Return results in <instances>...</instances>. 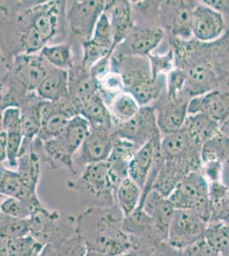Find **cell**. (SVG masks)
Masks as SVG:
<instances>
[{
	"instance_id": "obj_4",
	"label": "cell",
	"mask_w": 229,
	"mask_h": 256,
	"mask_svg": "<svg viewBox=\"0 0 229 256\" xmlns=\"http://www.w3.org/2000/svg\"><path fill=\"white\" fill-rule=\"evenodd\" d=\"M90 128L87 119L76 114L60 136L41 143L42 150L53 168L66 169L76 174L75 156L81 150Z\"/></svg>"
},
{
	"instance_id": "obj_37",
	"label": "cell",
	"mask_w": 229,
	"mask_h": 256,
	"mask_svg": "<svg viewBox=\"0 0 229 256\" xmlns=\"http://www.w3.org/2000/svg\"><path fill=\"white\" fill-rule=\"evenodd\" d=\"M21 26L20 44L25 54H36L47 46V41L34 26L19 20Z\"/></svg>"
},
{
	"instance_id": "obj_9",
	"label": "cell",
	"mask_w": 229,
	"mask_h": 256,
	"mask_svg": "<svg viewBox=\"0 0 229 256\" xmlns=\"http://www.w3.org/2000/svg\"><path fill=\"white\" fill-rule=\"evenodd\" d=\"M115 134L138 148L145 146L154 138L162 136L157 124L156 108L151 105L141 107L135 116L127 122L116 126Z\"/></svg>"
},
{
	"instance_id": "obj_36",
	"label": "cell",
	"mask_w": 229,
	"mask_h": 256,
	"mask_svg": "<svg viewBox=\"0 0 229 256\" xmlns=\"http://www.w3.org/2000/svg\"><path fill=\"white\" fill-rule=\"evenodd\" d=\"M0 192L1 195L7 198L22 199L24 196V184L18 171L6 168L1 166L0 168Z\"/></svg>"
},
{
	"instance_id": "obj_23",
	"label": "cell",
	"mask_w": 229,
	"mask_h": 256,
	"mask_svg": "<svg viewBox=\"0 0 229 256\" xmlns=\"http://www.w3.org/2000/svg\"><path fill=\"white\" fill-rule=\"evenodd\" d=\"M69 90L70 101L76 113L82 102L99 92L98 82L93 78L90 70H86L81 64L77 67L75 65L69 71Z\"/></svg>"
},
{
	"instance_id": "obj_51",
	"label": "cell",
	"mask_w": 229,
	"mask_h": 256,
	"mask_svg": "<svg viewBox=\"0 0 229 256\" xmlns=\"http://www.w3.org/2000/svg\"><path fill=\"white\" fill-rule=\"evenodd\" d=\"M220 132H221L225 136L229 138V119L226 120V122L224 123L223 125L220 126Z\"/></svg>"
},
{
	"instance_id": "obj_41",
	"label": "cell",
	"mask_w": 229,
	"mask_h": 256,
	"mask_svg": "<svg viewBox=\"0 0 229 256\" xmlns=\"http://www.w3.org/2000/svg\"><path fill=\"white\" fill-rule=\"evenodd\" d=\"M81 46H82L83 56H82L81 65L86 70H90L101 59L113 54L107 50L104 49L95 43H93L91 40L82 42Z\"/></svg>"
},
{
	"instance_id": "obj_40",
	"label": "cell",
	"mask_w": 229,
	"mask_h": 256,
	"mask_svg": "<svg viewBox=\"0 0 229 256\" xmlns=\"http://www.w3.org/2000/svg\"><path fill=\"white\" fill-rule=\"evenodd\" d=\"M1 212L6 216L18 218H29L34 208L27 202L15 198H7L0 205Z\"/></svg>"
},
{
	"instance_id": "obj_14",
	"label": "cell",
	"mask_w": 229,
	"mask_h": 256,
	"mask_svg": "<svg viewBox=\"0 0 229 256\" xmlns=\"http://www.w3.org/2000/svg\"><path fill=\"white\" fill-rule=\"evenodd\" d=\"M53 66L41 54L18 56L13 64V78L27 92H35Z\"/></svg>"
},
{
	"instance_id": "obj_25",
	"label": "cell",
	"mask_w": 229,
	"mask_h": 256,
	"mask_svg": "<svg viewBox=\"0 0 229 256\" xmlns=\"http://www.w3.org/2000/svg\"><path fill=\"white\" fill-rule=\"evenodd\" d=\"M35 94L44 101L49 102H58L69 98V71L52 67L35 90Z\"/></svg>"
},
{
	"instance_id": "obj_47",
	"label": "cell",
	"mask_w": 229,
	"mask_h": 256,
	"mask_svg": "<svg viewBox=\"0 0 229 256\" xmlns=\"http://www.w3.org/2000/svg\"><path fill=\"white\" fill-rule=\"evenodd\" d=\"M7 148H8V134L1 130L0 132V160L1 162L7 160Z\"/></svg>"
},
{
	"instance_id": "obj_30",
	"label": "cell",
	"mask_w": 229,
	"mask_h": 256,
	"mask_svg": "<svg viewBox=\"0 0 229 256\" xmlns=\"http://www.w3.org/2000/svg\"><path fill=\"white\" fill-rule=\"evenodd\" d=\"M30 99L29 98L28 101L24 104V108L21 110L24 140L29 142H31L35 138H37L41 126L42 99Z\"/></svg>"
},
{
	"instance_id": "obj_44",
	"label": "cell",
	"mask_w": 229,
	"mask_h": 256,
	"mask_svg": "<svg viewBox=\"0 0 229 256\" xmlns=\"http://www.w3.org/2000/svg\"><path fill=\"white\" fill-rule=\"evenodd\" d=\"M1 130H23L22 110L19 106H7L1 114Z\"/></svg>"
},
{
	"instance_id": "obj_29",
	"label": "cell",
	"mask_w": 229,
	"mask_h": 256,
	"mask_svg": "<svg viewBox=\"0 0 229 256\" xmlns=\"http://www.w3.org/2000/svg\"><path fill=\"white\" fill-rule=\"evenodd\" d=\"M107 106L112 117L114 128L128 122L136 116L141 108L134 96L126 92L115 96Z\"/></svg>"
},
{
	"instance_id": "obj_33",
	"label": "cell",
	"mask_w": 229,
	"mask_h": 256,
	"mask_svg": "<svg viewBox=\"0 0 229 256\" xmlns=\"http://www.w3.org/2000/svg\"><path fill=\"white\" fill-rule=\"evenodd\" d=\"M1 238L6 240L21 238L31 235L29 218H18L0 214Z\"/></svg>"
},
{
	"instance_id": "obj_19",
	"label": "cell",
	"mask_w": 229,
	"mask_h": 256,
	"mask_svg": "<svg viewBox=\"0 0 229 256\" xmlns=\"http://www.w3.org/2000/svg\"><path fill=\"white\" fill-rule=\"evenodd\" d=\"M203 114L221 126L229 119V92L209 90L189 101L188 114Z\"/></svg>"
},
{
	"instance_id": "obj_10",
	"label": "cell",
	"mask_w": 229,
	"mask_h": 256,
	"mask_svg": "<svg viewBox=\"0 0 229 256\" xmlns=\"http://www.w3.org/2000/svg\"><path fill=\"white\" fill-rule=\"evenodd\" d=\"M76 108L69 98L58 102H41V126L36 140L41 143L60 136L67 128L70 120L76 116Z\"/></svg>"
},
{
	"instance_id": "obj_7",
	"label": "cell",
	"mask_w": 229,
	"mask_h": 256,
	"mask_svg": "<svg viewBox=\"0 0 229 256\" xmlns=\"http://www.w3.org/2000/svg\"><path fill=\"white\" fill-rule=\"evenodd\" d=\"M207 224L208 222L194 211L175 210L166 242L183 250L204 238Z\"/></svg>"
},
{
	"instance_id": "obj_17",
	"label": "cell",
	"mask_w": 229,
	"mask_h": 256,
	"mask_svg": "<svg viewBox=\"0 0 229 256\" xmlns=\"http://www.w3.org/2000/svg\"><path fill=\"white\" fill-rule=\"evenodd\" d=\"M115 137V129L91 126L81 146V162L86 166L92 163L106 162L113 150Z\"/></svg>"
},
{
	"instance_id": "obj_12",
	"label": "cell",
	"mask_w": 229,
	"mask_h": 256,
	"mask_svg": "<svg viewBox=\"0 0 229 256\" xmlns=\"http://www.w3.org/2000/svg\"><path fill=\"white\" fill-rule=\"evenodd\" d=\"M196 4L191 1L160 2L158 19L164 30L174 38L188 40L191 38V16Z\"/></svg>"
},
{
	"instance_id": "obj_26",
	"label": "cell",
	"mask_w": 229,
	"mask_h": 256,
	"mask_svg": "<svg viewBox=\"0 0 229 256\" xmlns=\"http://www.w3.org/2000/svg\"><path fill=\"white\" fill-rule=\"evenodd\" d=\"M77 114L87 119L91 126L115 129L110 110L99 92L81 104Z\"/></svg>"
},
{
	"instance_id": "obj_52",
	"label": "cell",
	"mask_w": 229,
	"mask_h": 256,
	"mask_svg": "<svg viewBox=\"0 0 229 256\" xmlns=\"http://www.w3.org/2000/svg\"><path fill=\"white\" fill-rule=\"evenodd\" d=\"M220 256H229V250L225 251L223 253L220 254Z\"/></svg>"
},
{
	"instance_id": "obj_34",
	"label": "cell",
	"mask_w": 229,
	"mask_h": 256,
	"mask_svg": "<svg viewBox=\"0 0 229 256\" xmlns=\"http://www.w3.org/2000/svg\"><path fill=\"white\" fill-rule=\"evenodd\" d=\"M204 238L218 253L228 250L229 224L222 222H209L207 224Z\"/></svg>"
},
{
	"instance_id": "obj_49",
	"label": "cell",
	"mask_w": 229,
	"mask_h": 256,
	"mask_svg": "<svg viewBox=\"0 0 229 256\" xmlns=\"http://www.w3.org/2000/svg\"><path fill=\"white\" fill-rule=\"evenodd\" d=\"M216 222H222L229 224V206L220 214Z\"/></svg>"
},
{
	"instance_id": "obj_28",
	"label": "cell",
	"mask_w": 229,
	"mask_h": 256,
	"mask_svg": "<svg viewBox=\"0 0 229 256\" xmlns=\"http://www.w3.org/2000/svg\"><path fill=\"white\" fill-rule=\"evenodd\" d=\"M142 198V190L130 178H125L116 192V204L124 217L130 216L139 208Z\"/></svg>"
},
{
	"instance_id": "obj_35",
	"label": "cell",
	"mask_w": 229,
	"mask_h": 256,
	"mask_svg": "<svg viewBox=\"0 0 229 256\" xmlns=\"http://www.w3.org/2000/svg\"><path fill=\"white\" fill-rule=\"evenodd\" d=\"M209 184V204L211 210L209 222H216L220 214L229 206V184L222 183L221 180Z\"/></svg>"
},
{
	"instance_id": "obj_6",
	"label": "cell",
	"mask_w": 229,
	"mask_h": 256,
	"mask_svg": "<svg viewBox=\"0 0 229 256\" xmlns=\"http://www.w3.org/2000/svg\"><path fill=\"white\" fill-rule=\"evenodd\" d=\"M209 192V181L201 171H194L183 178L168 198L175 210L194 211L209 222L211 218Z\"/></svg>"
},
{
	"instance_id": "obj_31",
	"label": "cell",
	"mask_w": 229,
	"mask_h": 256,
	"mask_svg": "<svg viewBox=\"0 0 229 256\" xmlns=\"http://www.w3.org/2000/svg\"><path fill=\"white\" fill-rule=\"evenodd\" d=\"M47 62L59 70L70 71L75 64L73 61L72 48L70 44H58L44 47L40 52Z\"/></svg>"
},
{
	"instance_id": "obj_39",
	"label": "cell",
	"mask_w": 229,
	"mask_h": 256,
	"mask_svg": "<svg viewBox=\"0 0 229 256\" xmlns=\"http://www.w3.org/2000/svg\"><path fill=\"white\" fill-rule=\"evenodd\" d=\"M90 40L110 52L114 53L115 52L113 30L106 12H104L98 20Z\"/></svg>"
},
{
	"instance_id": "obj_45",
	"label": "cell",
	"mask_w": 229,
	"mask_h": 256,
	"mask_svg": "<svg viewBox=\"0 0 229 256\" xmlns=\"http://www.w3.org/2000/svg\"><path fill=\"white\" fill-rule=\"evenodd\" d=\"M182 256H220V254L215 251L207 242L205 238L202 239L190 247L181 250Z\"/></svg>"
},
{
	"instance_id": "obj_18",
	"label": "cell",
	"mask_w": 229,
	"mask_h": 256,
	"mask_svg": "<svg viewBox=\"0 0 229 256\" xmlns=\"http://www.w3.org/2000/svg\"><path fill=\"white\" fill-rule=\"evenodd\" d=\"M190 100L185 95L168 98L165 92V99L160 102L159 107L154 106L157 111V124L162 136L180 131L183 128L188 116Z\"/></svg>"
},
{
	"instance_id": "obj_21",
	"label": "cell",
	"mask_w": 229,
	"mask_h": 256,
	"mask_svg": "<svg viewBox=\"0 0 229 256\" xmlns=\"http://www.w3.org/2000/svg\"><path fill=\"white\" fill-rule=\"evenodd\" d=\"M161 140L162 136L150 140L135 152L129 163L128 177L140 187L142 192L151 174L157 152L161 147Z\"/></svg>"
},
{
	"instance_id": "obj_24",
	"label": "cell",
	"mask_w": 229,
	"mask_h": 256,
	"mask_svg": "<svg viewBox=\"0 0 229 256\" xmlns=\"http://www.w3.org/2000/svg\"><path fill=\"white\" fill-rule=\"evenodd\" d=\"M105 12L113 30L114 48L116 50L134 28L132 6L128 1H107Z\"/></svg>"
},
{
	"instance_id": "obj_43",
	"label": "cell",
	"mask_w": 229,
	"mask_h": 256,
	"mask_svg": "<svg viewBox=\"0 0 229 256\" xmlns=\"http://www.w3.org/2000/svg\"><path fill=\"white\" fill-rule=\"evenodd\" d=\"M8 134V148L7 160L12 168L18 166V158H20L24 143L23 130H13L7 132Z\"/></svg>"
},
{
	"instance_id": "obj_13",
	"label": "cell",
	"mask_w": 229,
	"mask_h": 256,
	"mask_svg": "<svg viewBox=\"0 0 229 256\" xmlns=\"http://www.w3.org/2000/svg\"><path fill=\"white\" fill-rule=\"evenodd\" d=\"M65 2L48 1L29 10L19 20L34 26L48 42L61 28L63 18H66Z\"/></svg>"
},
{
	"instance_id": "obj_1",
	"label": "cell",
	"mask_w": 229,
	"mask_h": 256,
	"mask_svg": "<svg viewBox=\"0 0 229 256\" xmlns=\"http://www.w3.org/2000/svg\"><path fill=\"white\" fill-rule=\"evenodd\" d=\"M77 233L87 250L122 256L133 250L123 229L124 216L117 205L87 208L76 217Z\"/></svg>"
},
{
	"instance_id": "obj_3",
	"label": "cell",
	"mask_w": 229,
	"mask_h": 256,
	"mask_svg": "<svg viewBox=\"0 0 229 256\" xmlns=\"http://www.w3.org/2000/svg\"><path fill=\"white\" fill-rule=\"evenodd\" d=\"M68 186L78 193L85 208L112 207L116 205V187L107 162L85 166L78 180L69 181Z\"/></svg>"
},
{
	"instance_id": "obj_5",
	"label": "cell",
	"mask_w": 229,
	"mask_h": 256,
	"mask_svg": "<svg viewBox=\"0 0 229 256\" xmlns=\"http://www.w3.org/2000/svg\"><path fill=\"white\" fill-rule=\"evenodd\" d=\"M29 220L31 236L43 245L66 241L78 234L76 216L52 210L43 204L34 210Z\"/></svg>"
},
{
	"instance_id": "obj_16",
	"label": "cell",
	"mask_w": 229,
	"mask_h": 256,
	"mask_svg": "<svg viewBox=\"0 0 229 256\" xmlns=\"http://www.w3.org/2000/svg\"><path fill=\"white\" fill-rule=\"evenodd\" d=\"M163 36L164 30L160 26H134L128 37L116 47L114 53L147 56L159 46Z\"/></svg>"
},
{
	"instance_id": "obj_48",
	"label": "cell",
	"mask_w": 229,
	"mask_h": 256,
	"mask_svg": "<svg viewBox=\"0 0 229 256\" xmlns=\"http://www.w3.org/2000/svg\"><path fill=\"white\" fill-rule=\"evenodd\" d=\"M122 256H155V253L151 251L142 250H132Z\"/></svg>"
},
{
	"instance_id": "obj_38",
	"label": "cell",
	"mask_w": 229,
	"mask_h": 256,
	"mask_svg": "<svg viewBox=\"0 0 229 256\" xmlns=\"http://www.w3.org/2000/svg\"><path fill=\"white\" fill-rule=\"evenodd\" d=\"M3 240L6 242L8 256H36L44 247L31 235L13 240Z\"/></svg>"
},
{
	"instance_id": "obj_50",
	"label": "cell",
	"mask_w": 229,
	"mask_h": 256,
	"mask_svg": "<svg viewBox=\"0 0 229 256\" xmlns=\"http://www.w3.org/2000/svg\"><path fill=\"white\" fill-rule=\"evenodd\" d=\"M83 256H112L107 254L102 253L99 251L93 250H86Z\"/></svg>"
},
{
	"instance_id": "obj_20",
	"label": "cell",
	"mask_w": 229,
	"mask_h": 256,
	"mask_svg": "<svg viewBox=\"0 0 229 256\" xmlns=\"http://www.w3.org/2000/svg\"><path fill=\"white\" fill-rule=\"evenodd\" d=\"M139 207L143 208L145 212L151 217L157 232L167 242L168 230L175 211L168 198L160 194L157 190H151Z\"/></svg>"
},
{
	"instance_id": "obj_8",
	"label": "cell",
	"mask_w": 229,
	"mask_h": 256,
	"mask_svg": "<svg viewBox=\"0 0 229 256\" xmlns=\"http://www.w3.org/2000/svg\"><path fill=\"white\" fill-rule=\"evenodd\" d=\"M106 6L107 1L100 0L71 1L66 10V20L73 34L82 42L89 40Z\"/></svg>"
},
{
	"instance_id": "obj_32",
	"label": "cell",
	"mask_w": 229,
	"mask_h": 256,
	"mask_svg": "<svg viewBox=\"0 0 229 256\" xmlns=\"http://www.w3.org/2000/svg\"><path fill=\"white\" fill-rule=\"evenodd\" d=\"M86 250L83 242L77 234L66 241L44 245L36 256H83Z\"/></svg>"
},
{
	"instance_id": "obj_22",
	"label": "cell",
	"mask_w": 229,
	"mask_h": 256,
	"mask_svg": "<svg viewBox=\"0 0 229 256\" xmlns=\"http://www.w3.org/2000/svg\"><path fill=\"white\" fill-rule=\"evenodd\" d=\"M139 148L134 144L121 138L116 134L113 150L106 160L116 190L125 178H128L129 163Z\"/></svg>"
},
{
	"instance_id": "obj_42",
	"label": "cell",
	"mask_w": 229,
	"mask_h": 256,
	"mask_svg": "<svg viewBox=\"0 0 229 256\" xmlns=\"http://www.w3.org/2000/svg\"><path fill=\"white\" fill-rule=\"evenodd\" d=\"M151 64V72L154 78L161 76H165L173 70L174 60V54L173 49L168 50L165 54H150L147 56Z\"/></svg>"
},
{
	"instance_id": "obj_27",
	"label": "cell",
	"mask_w": 229,
	"mask_h": 256,
	"mask_svg": "<svg viewBox=\"0 0 229 256\" xmlns=\"http://www.w3.org/2000/svg\"><path fill=\"white\" fill-rule=\"evenodd\" d=\"M182 128L191 140L201 147L220 134V126L203 114H188Z\"/></svg>"
},
{
	"instance_id": "obj_46",
	"label": "cell",
	"mask_w": 229,
	"mask_h": 256,
	"mask_svg": "<svg viewBox=\"0 0 229 256\" xmlns=\"http://www.w3.org/2000/svg\"><path fill=\"white\" fill-rule=\"evenodd\" d=\"M155 256H181V250H175L174 248L167 244V242H163L162 244L160 245L158 248H157Z\"/></svg>"
},
{
	"instance_id": "obj_15",
	"label": "cell",
	"mask_w": 229,
	"mask_h": 256,
	"mask_svg": "<svg viewBox=\"0 0 229 256\" xmlns=\"http://www.w3.org/2000/svg\"><path fill=\"white\" fill-rule=\"evenodd\" d=\"M205 3V2H204ZM226 28L223 16L208 4H197L192 12V36L201 42H210L220 38Z\"/></svg>"
},
{
	"instance_id": "obj_11",
	"label": "cell",
	"mask_w": 229,
	"mask_h": 256,
	"mask_svg": "<svg viewBox=\"0 0 229 256\" xmlns=\"http://www.w3.org/2000/svg\"><path fill=\"white\" fill-rule=\"evenodd\" d=\"M123 229L130 236L133 250L156 253L160 245L166 242L157 232L153 220L143 208H138L130 216L124 217Z\"/></svg>"
},
{
	"instance_id": "obj_2",
	"label": "cell",
	"mask_w": 229,
	"mask_h": 256,
	"mask_svg": "<svg viewBox=\"0 0 229 256\" xmlns=\"http://www.w3.org/2000/svg\"><path fill=\"white\" fill-rule=\"evenodd\" d=\"M112 70L122 77L126 92L134 96L141 107L158 100L166 90V76L154 78L148 56L113 53Z\"/></svg>"
}]
</instances>
